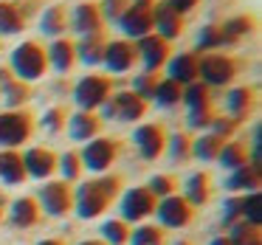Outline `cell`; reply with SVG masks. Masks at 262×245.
<instances>
[{
    "mask_svg": "<svg viewBox=\"0 0 262 245\" xmlns=\"http://www.w3.org/2000/svg\"><path fill=\"white\" fill-rule=\"evenodd\" d=\"M119 186H121L119 177H96V181L82 183L79 192H76V197H74L76 214H79L82 220L99 217L110 206V200L119 194Z\"/></svg>",
    "mask_w": 262,
    "mask_h": 245,
    "instance_id": "obj_1",
    "label": "cell"
},
{
    "mask_svg": "<svg viewBox=\"0 0 262 245\" xmlns=\"http://www.w3.org/2000/svg\"><path fill=\"white\" fill-rule=\"evenodd\" d=\"M12 71L14 79L20 82H34L46 74V51L37 42H23L12 51Z\"/></svg>",
    "mask_w": 262,
    "mask_h": 245,
    "instance_id": "obj_2",
    "label": "cell"
},
{
    "mask_svg": "<svg viewBox=\"0 0 262 245\" xmlns=\"http://www.w3.org/2000/svg\"><path fill=\"white\" fill-rule=\"evenodd\" d=\"M116 23L127 37H136V40L147 37L152 31V0H130V6Z\"/></svg>",
    "mask_w": 262,
    "mask_h": 245,
    "instance_id": "obj_3",
    "label": "cell"
},
{
    "mask_svg": "<svg viewBox=\"0 0 262 245\" xmlns=\"http://www.w3.org/2000/svg\"><path fill=\"white\" fill-rule=\"evenodd\" d=\"M107 96H110V79L107 76H93V74L79 79V85L74 91V99L82 107V113H93L96 107H102L107 102Z\"/></svg>",
    "mask_w": 262,
    "mask_h": 245,
    "instance_id": "obj_4",
    "label": "cell"
},
{
    "mask_svg": "<svg viewBox=\"0 0 262 245\" xmlns=\"http://www.w3.org/2000/svg\"><path fill=\"white\" fill-rule=\"evenodd\" d=\"M31 130H34V121L29 113H17V110L0 113V147H17L29 141Z\"/></svg>",
    "mask_w": 262,
    "mask_h": 245,
    "instance_id": "obj_5",
    "label": "cell"
},
{
    "mask_svg": "<svg viewBox=\"0 0 262 245\" xmlns=\"http://www.w3.org/2000/svg\"><path fill=\"white\" fill-rule=\"evenodd\" d=\"M237 74V65L234 59L223 57V54H209V57L198 59V76L203 79V85H211V87H220V85H228Z\"/></svg>",
    "mask_w": 262,
    "mask_h": 245,
    "instance_id": "obj_6",
    "label": "cell"
},
{
    "mask_svg": "<svg viewBox=\"0 0 262 245\" xmlns=\"http://www.w3.org/2000/svg\"><path fill=\"white\" fill-rule=\"evenodd\" d=\"M102 107H104V119H119V121H136L147 113V102L138 99L133 91L116 93V96L107 99Z\"/></svg>",
    "mask_w": 262,
    "mask_h": 245,
    "instance_id": "obj_7",
    "label": "cell"
},
{
    "mask_svg": "<svg viewBox=\"0 0 262 245\" xmlns=\"http://www.w3.org/2000/svg\"><path fill=\"white\" fill-rule=\"evenodd\" d=\"M40 203L46 209V214L51 217H65L71 209H74V194H71L68 183L62 181H51L40 189Z\"/></svg>",
    "mask_w": 262,
    "mask_h": 245,
    "instance_id": "obj_8",
    "label": "cell"
},
{
    "mask_svg": "<svg viewBox=\"0 0 262 245\" xmlns=\"http://www.w3.org/2000/svg\"><path fill=\"white\" fill-rule=\"evenodd\" d=\"M116 152H119V144L113 138H91V144L82 149L79 161H85V166L91 172H104L113 164Z\"/></svg>",
    "mask_w": 262,
    "mask_h": 245,
    "instance_id": "obj_9",
    "label": "cell"
},
{
    "mask_svg": "<svg viewBox=\"0 0 262 245\" xmlns=\"http://www.w3.org/2000/svg\"><path fill=\"white\" fill-rule=\"evenodd\" d=\"M155 211H158V222L166 226V228H183V226L192 222V206H189L181 194L164 197L158 206H155Z\"/></svg>",
    "mask_w": 262,
    "mask_h": 245,
    "instance_id": "obj_10",
    "label": "cell"
},
{
    "mask_svg": "<svg viewBox=\"0 0 262 245\" xmlns=\"http://www.w3.org/2000/svg\"><path fill=\"white\" fill-rule=\"evenodd\" d=\"M152 29H158L161 40H175L183 31V14H178L172 9L169 0H161V3H152Z\"/></svg>",
    "mask_w": 262,
    "mask_h": 245,
    "instance_id": "obj_11",
    "label": "cell"
},
{
    "mask_svg": "<svg viewBox=\"0 0 262 245\" xmlns=\"http://www.w3.org/2000/svg\"><path fill=\"white\" fill-rule=\"evenodd\" d=\"M155 211V197L147 189H130V192L121 197V217L130 222H138L144 217H149Z\"/></svg>",
    "mask_w": 262,
    "mask_h": 245,
    "instance_id": "obj_12",
    "label": "cell"
},
{
    "mask_svg": "<svg viewBox=\"0 0 262 245\" xmlns=\"http://www.w3.org/2000/svg\"><path fill=\"white\" fill-rule=\"evenodd\" d=\"M138 57L144 59V68H147V74H152V71H158L161 65L169 59V42L161 40L158 34H147L138 40Z\"/></svg>",
    "mask_w": 262,
    "mask_h": 245,
    "instance_id": "obj_13",
    "label": "cell"
},
{
    "mask_svg": "<svg viewBox=\"0 0 262 245\" xmlns=\"http://www.w3.org/2000/svg\"><path fill=\"white\" fill-rule=\"evenodd\" d=\"M133 141H136L141 158H147V161L158 158V155L164 152V147H166L164 130H161L158 124H141V127L136 130V136H133Z\"/></svg>",
    "mask_w": 262,
    "mask_h": 245,
    "instance_id": "obj_14",
    "label": "cell"
},
{
    "mask_svg": "<svg viewBox=\"0 0 262 245\" xmlns=\"http://www.w3.org/2000/svg\"><path fill=\"white\" fill-rule=\"evenodd\" d=\"M136 46L127 40H116L110 46H104V65H107L113 74H127L136 62Z\"/></svg>",
    "mask_w": 262,
    "mask_h": 245,
    "instance_id": "obj_15",
    "label": "cell"
},
{
    "mask_svg": "<svg viewBox=\"0 0 262 245\" xmlns=\"http://www.w3.org/2000/svg\"><path fill=\"white\" fill-rule=\"evenodd\" d=\"M23 166H26V175L31 177H48L54 169H57V155L51 149H42V147H31L23 158Z\"/></svg>",
    "mask_w": 262,
    "mask_h": 245,
    "instance_id": "obj_16",
    "label": "cell"
},
{
    "mask_svg": "<svg viewBox=\"0 0 262 245\" xmlns=\"http://www.w3.org/2000/svg\"><path fill=\"white\" fill-rule=\"evenodd\" d=\"M26 177V166H23V155H17L14 149H3L0 152V181L14 186Z\"/></svg>",
    "mask_w": 262,
    "mask_h": 245,
    "instance_id": "obj_17",
    "label": "cell"
},
{
    "mask_svg": "<svg viewBox=\"0 0 262 245\" xmlns=\"http://www.w3.org/2000/svg\"><path fill=\"white\" fill-rule=\"evenodd\" d=\"M169 79L178 85H192L198 79V57L194 54H181L169 62Z\"/></svg>",
    "mask_w": 262,
    "mask_h": 245,
    "instance_id": "obj_18",
    "label": "cell"
},
{
    "mask_svg": "<svg viewBox=\"0 0 262 245\" xmlns=\"http://www.w3.org/2000/svg\"><path fill=\"white\" fill-rule=\"evenodd\" d=\"M74 29L79 34H99L102 29V14H99V6L93 3H79L74 12Z\"/></svg>",
    "mask_w": 262,
    "mask_h": 245,
    "instance_id": "obj_19",
    "label": "cell"
},
{
    "mask_svg": "<svg viewBox=\"0 0 262 245\" xmlns=\"http://www.w3.org/2000/svg\"><path fill=\"white\" fill-rule=\"evenodd\" d=\"M0 91H3V99H6L9 107H17V104H23L26 99L31 96L29 85L20 82V79H14V76L9 74V71H3V68H0Z\"/></svg>",
    "mask_w": 262,
    "mask_h": 245,
    "instance_id": "obj_20",
    "label": "cell"
},
{
    "mask_svg": "<svg viewBox=\"0 0 262 245\" xmlns=\"http://www.w3.org/2000/svg\"><path fill=\"white\" fill-rule=\"evenodd\" d=\"M259 181H262L259 169H256V166H251V164H245V166H239V169L231 172V177H228L226 186L231 189V192H256Z\"/></svg>",
    "mask_w": 262,
    "mask_h": 245,
    "instance_id": "obj_21",
    "label": "cell"
},
{
    "mask_svg": "<svg viewBox=\"0 0 262 245\" xmlns=\"http://www.w3.org/2000/svg\"><path fill=\"white\" fill-rule=\"evenodd\" d=\"M99 124H102V121H99L93 113H76V116H71L68 132H71L74 141H91V138L99 132Z\"/></svg>",
    "mask_w": 262,
    "mask_h": 245,
    "instance_id": "obj_22",
    "label": "cell"
},
{
    "mask_svg": "<svg viewBox=\"0 0 262 245\" xmlns=\"http://www.w3.org/2000/svg\"><path fill=\"white\" fill-rule=\"evenodd\" d=\"M223 144H226V141H223L220 136H214V132H206V136L198 138V141H192L189 155H194V158H200V161H217Z\"/></svg>",
    "mask_w": 262,
    "mask_h": 245,
    "instance_id": "obj_23",
    "label": "cell"
},
{
    "mask_svg": "<svg viewBox=\"0 0 262 245\" xmlns=\"http://www.w3.org/2000/svg\"><path fill=\"white\" fill-rule=\"evenodd\" d=\"M74 51H76V57L88 65L104 62V42L99 34H85V40H82L79 46H74Z\"/></svg>",
    "mask_w": 262,
    "mask_h": 245,
    "instance_id": "obj_24",
    "label": "cell"
},
{
    "mask_svg": "<svg viewBox=\"0 0 262 245\" xmlns=\"http://www.w3.org/2000/svg\"><path fill=\"white\" fill-rule=\"evenodd\" d=\"M40 220V209H37V203L31 197H20L14 200L12 206V222L17 228H31L34 222Z\"/></svg>",
    "mask_w": 262,
    "mask_h": 245,
    "instance_id": "obj_25",
    "label": "cell"
},
{
    "mask_svg": "<svg viewBox=\"0 0 262 245\" xmlns=\"http://www.w3.org/2000/svg\"><path fill=\"white\" fill-rule=\"evenodd\" d=\"M23 12L9 0H0V34H20L23 31Z\"/></svg>",
    "mask_w": 262,
    "mask_h": 245,
    "instance_id": "obj_26",
    "label": "cell"
},
{
    "mask_svg": "<svg viewBox=\"0 0 262 245\" xmlns=\"http://www.w3.org/2000/svg\"><path fill=\"white\" fill-rule=\"evenodd\" d=\"M183 102H186V107H189V116L209 113V87H206L203 82H192V85H186V91H183Z\"/></svg>",
    "mask_w": 262,
    "mask_h": 245,
    "instance_id": "obj_27",
    "label": "cell"
},
{
    "mask_svg": "<svg viewBox=\"0 0 262 245\" xmlns=\"http://www.w3.org/2000/svg\"><path fill=\"white\" fill-rule=\"evenodd\" d=\"M186 200L189 206H203L209 200V175L206 172H194L186 181Z\"/></svg>",
    "mask_w": 262,
    "mask_h": 245,
    "instance_id": "obj_28",
    "label": "cell"
},
{
    "mask_svg": "<svg viewBox=\"0 0 262 245\" xmlns=\"http://www.w3.org/2000/svg\"><path fill=\"white\" fill-rule=\"evenodd\" d=\"M48 59H51V65L57 71H71V65H74V59H76V51H74V42H68V40H57L51 48H48Z\"/></svg>",
    "mask_w": 262,
    "mask_h": 245,
    "instance_id": "obj_29",
    "label": "cell"
},
{
    "mask_svg": "<svg viewBox=\"0 0 262 245\" xmlns=\"http://www.w3.org/2000/svg\"><path fill=\"white\" fill-rule=\"evenodd\" d=\"M226 104H228V113H231V119L237 121V119H243V116H248L251 104H254V96H251L248 87H237V91L228 93Z\"/></svg>",
    "mask_w": 262,
    "mask_h": 245,
    "instance_id": "obj_30",
    "label": "cell"
},
{
    "mask_svg": "<svg viewBox=\"0 0 262 245\" xmlns=\"http://www.w3.org/2000/svg\"><path fill=\"white\" fill-rule=\"evenodd\" d=\"M217 161H220L226 169H239V166H245L248 164V155H245V147L243 144H237V141H228V144H223V149H220V155H217Z\"/></svg>",
    "mask_w": 262,
    "mask_h": 245,
    "instance_id": "obj_31",
    "label": "cell"
},
{
    "mask_svg": "<svg viewBox=\"0 0 262 245\" xmlns=\"http://www.w3.org/2000/svg\"><path fill=\"white\" fill-rule=\"evenodd\" d=\"M239 217H243L248 226L259 228V222H262V197H259V192H251V194H245V197H239Z\"/></svg>",
    "mask_w": 262,
    "mask_h": 245,
    "instance_id": "obj_32",
    "label": "cell"
},
{
    "mask_svg": "<svg viewBox=\"0 0 262 245\" xmlns=\"http://www.w3.org/2000/svg\"><path fill=\"white\" fill-rule=\"evenodd\" d=\"M40 26H42V34H51V37L62 34V31L68 29V17H65V9H62V6H51V9H46V14H42Z\"/></svg>",
    "mask_w": 262,
    "mask_h": 245,
    "instance_id": "obj_33",
    "label": "cell"
},
{
    "mask_svg": "<svg viewBox=\"0 0 262 245\" xmlns=\"http://www.w3.org/2000/svg\"><path fill=\"white\" fill-rule=\"evenodd\" d=\"M152 99L161 104V107H172V104H178L183 99V87L178 85V82H172V79H164V82L155 85Z\"/></svg>",
    "mask_w": 262,
    "mask_h": 245,
    "instance_id": "obj_34",
    "label": "cell"
},
{
    "mask_svg": "<svg viewBox=\"0 0 262 245\" xmlns=\"http://www.w3.org/2000/svg\"><path fill=\"white\" fill-rule=\"evenodd\" d=\"M228 242H231V245H262V234H259V228H256V226H248V222H234Z\"/></svg>",
    "mask_w": 262,
    "mask_h": 245,
    "instance_id": "obj_35",
    "label": "cell"
},
{
    "mask_svg": "<svg viewBox=\"0 0 262 245\" xmlns=\"http://www.w3.org/2000/svg\"><path fill=\"white\" fill-rule=\"evenodd\" d=\"M130 245H164V234L158 231L155 226H141L130 234Z\"/></svg>",
    "mask_w": 262,
    "mask_h": 245,
    "instance_id": "obj_36",
    "label": "cell"
},
{
    "mask_svg": "<svg viewBox=\"0 0 262 245\" xmlns=\"http://www.w3.org/2000/svg\"><path fill=\"white\" fill-rule=\"evenodd\" d=\"M104 245H124L127 242V226L121 220H107L102 226Z\"/></svg>",
    "mask_w": 262,
    "mask_h": 245,
    "instance_id": "obj_37",
    "label": "cell"
},
{
    "mask_svg": "<svg viewBox=\"0 0 262 245\" xmlns=\"http://www.w3.org/2000/svg\"><path fill=\"white\" fill-rule=\"evenodd\" d=\"M226 34H223V29L220 26H206L203 31H200V37H198V46L203 48V51H211V48H220V46H226Z\"/></svg>",
    "mask_w": 262,
    "mask_h": 245,
    "instance_id": "obj_38",
    "label": "cell"
},
{
    "mask_svg": "<svg viewBox=\"0 0 262 245\" xmlns=\"http://www.w3.org/2000/svg\"><path fill=\"white\" fill-rule=\"evenodd\" d=\"M251 20L248 17H234V20H228L226 26H220L223 29V34H226V40L228 42H234V40H239V37H245V34H251Z\"/></svg>",
    "mask_w": 262,
    "mask_h": 245,
    "instance_id": "obj_39",
    "label": "cell"
},
{
    "mask_svg": "<svg viewBox=\"0 0 262 245\" xmlns=\"http://www.w3.org/2000/svg\"><path fill=\"white\" fill-rule=\"evenodd\" d=\"M155 85H158V76L155 74H141V76H136V82H133V93L147 102V99H152Z\"/></svg>",
    "mask_w": 262,
    "mask_h": 245,
    "instance_id": "obj_40",
    "label": "cell"
},
{
    "mask_svg": "<svg viewBox=\"0 0 262 245\" xmlns=\"http://www.w3.org/2000/svg\"><path fill=\"white\" fill-rule=\"evenodd\" d=\"M172 189H175L172 177H166V175H155L152 181H149V189H147V192L152 194V197H169Z\"/></svg>",
    "mask_w": 262,
    "mask_h": 245,
    "instance_id": "obj_41",
    "label": "cell"
},
{
    "mask_svg": "<svg viewBox=\"0 0 262 245\" xmlns=\"http://www.w3.org/2000/svg\"><path fill=\"white\" fill-rule=\"evenodd\" d=\"M189 147H192V141H189L186 136H172V138H169L172 161H186V158H189Z\"/></svg>",
    "mask_w": 262,
    "mask_h": 245,
    "instance_id": "obj_42",
    "label": "cell"
},
{
    "mask_svg": "<svg viewBox=\"0 0 262 245\" xmlns=\"http://www.w3.org/2000/svg\"><path fill=\"white\" fill-rule=\"evenodd\" d=\"M130 6V0H104L102 9H99V14L107 20H119L121 14H124V9Z\"/></svg>",
    "mask_w": 262,
    "mask_h": 245,
    "instance_id": "obj_43",
    "label": "cell"
},
{
    "mask_svg": "<svg viewBox=\"0 0 262 245\" xmlns=\"http://www.w3.org/2000/svg\"><path fill=\"white\" fill-rule=\"evenodd\" d=\"M59 164H62V175L68 177V181H76V177H79L82 166H79V155H76V152H65Z\"/></svg>",
    "mask_w": 262,
    "mask_h": 245,
    "instance_id": "obj_44",
    "label": "cell"
},
{
    "mask_svg": "<svg viewBox=\"0 0 262 245\" xmlns=\"http://www.w3.org/2000/svg\"><path fill=\"white\" fill-rule=\"evenodd\" d=\"M62 119H65L62 110H59V107H51V110L46 113V119H42V127H46V130H51V132H59V130H62V124H65Z\"/></svg>",
    "mask_w": 262,
    "mask_h": 245,
    "instance_id": "obj_45",
    "label": "cell"
},
{
    "mask_svg": "<svg viewBox=\"0 0 262 245\" xmlns=\"http://www.w3.org/2000/svg\"><path fill=\"white\" fill-rule=\"evenodd\" d=\"M234 127H237V121H234V119H211V132L220 136L223 141L234 132Z\"/></svg>",
    "mask_w": 262,
    "mask_h": 245,
    "instance_id": "obj_46",
    "label": "cell"
},
{
    "mask_svg": "<svg viewBox=\"0 0 262 245\" xmlns=\"http://www.w3.org/2000/svg\"><path fill=\"white\" fill-rule=\"evenodd\" d=\"M223 220H226V226H234V222L239 220V197H234V200L226 203V214H223Z\"/></svg>",
    "mask_w": 262,
    "mask_h": 245,
    "instance_id": "obj_47",
    "label": "cell"
},
{
    "mask_svg": "<svg viewBox=\"0 0 262 245\" xmlns=\"http://www.w3.org/2000/svg\"><path fill=\"white\" fill-rule=\"evenodd\" d=\"M172 3V9H175L178 14H186V12H192L194 6H198V0H169Z\"/></svg>",
    "mask_w": 262,
    "mask_h": 245,
    "instance_id": "obj_48",
    "label": "cell"
},
{
    "mask_svg": "<svg viewBox=\"0 0 262 245\" xmlns=\"http://www.w3.org/2000/svg\"><path fill=\"white\" fill-rule=\"evenodd\" d=\"M37 245H65V242H62V239H40Z\"/></svg>",
    "mask_w": 262,
    "mask_h": 245,
    "instance_id": "obj_49",
    "label": "cell"
},
{
    "mask_svg": "<svg viewBox=\"0 0 262 245\" xmlns=\"http://www.w3.org/2000/svg\"><path fill=\"white\" fill-rule=\"evenodd\" d=\"M211 245H231V242H228V237H214V239H211Z\"/></svg>",
    "mask_w": 262,
    "mask_h": 245,
    "instance_id": "obj_50",
    "label": "cell"
},
{
    "mask_svg": "<svg viewBox=\"0 0 262 245\" xmlns=\"http://www.w3.org/2000/svg\"><path fill=\"white\" fill-rule=\"evenodd\" d=\"M79 245H104V242H99V239H85V242H79Z\"/></svg>",
    "mask_w": 262,
    "mask_h": 245,
    "instance_id": "obj_51",
    "label": "cell"
},
{
    "mask_svg": "<svg viewBox=\"0 0 262 245\" xmlns=\"http://www.w3.org/2000/svg\"><path fill=\"white\" fill-rule=\"evenodd\" d=\"M0 206H3V192H0Z\"/></svg>",
    "mask_w": 262,
    "mask_h": 245,
    "instance_id": "obj_52",
    "label": "cell"
},
{
    "mask_svg": "<svg viewBox=\"0 0 262 245\" xmlns=\"http://www.w3.org/2000/svg\"><path fill=\"white\" fill-rule=\"evenodd\" d=\"M175 245H189V242H175Z\"/></svg>",
    "mask_w": 262,
    "mask_h": 245,
    "instance_id": "obj_53",
    "label": "cell"
},
{
    "mask_svg": "<svg viewBox=\"0 0 262 245\" xmlns=\"http://www.w3.org/2000/svg\"><path fill=\"white\" fill-rule=\"evenodd\" d=\"M9 3H12V0H9Z\"/></svg>",
    "mask_w": 262,
    "mask_h": 245,
    "instance_id": "obj_54",
    "label": "cell"
}]
</instances>
